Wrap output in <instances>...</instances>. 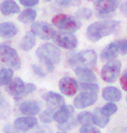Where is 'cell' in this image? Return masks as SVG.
Listing matches in <instances>:
<instances>
[{"mask_svg":"<svg viewBox=\"0 0 127 133\" xmlns=\"http://www.w3.org/2000/svg\"><path fill=\"white\" fill-rule=\"evenodd\" d=\"M120 23L117 20H105L90 24L86 31V37L90 42H98L103 37L113 34L118 30Z\"/></svg>","mask_w":127,"mask_h":133,"instance_id":"cell-1","label":"cell"},{"mask_svg":"<svg viewBox=\"0 0 127 133\" xmlns=\"http://www.w3.org/2000/svg\"><path fill=\"white\" fill-rule=\"evenodd\" d=\"M36 55L39 61L45 65L47 71L51 73L61 59V51L57 46L52 44H44L38 47Z\"/></svg>","mask_w":127,"mask_h":133,"instance_id":"cell-2","label":"cell"},{"mask_svg":"<svg viewBox=\"0 0 127 133\" xmlns=\"http://www.w3.org/2000/svg\"><path fill=\"white\" fill-rule=\"evenodd\" d=\"M52 23L56 28L65 32H74L81 28V24L76 17L67 14H58L52 18Z\"/></svg>","mask_w":127,"mask_h":133,"instance_id":"cell-3","label":"cell"},{"mask_svg":"<svg viewBox=\"0 0 127 133\" xmlns=\"http://www.w3.org/2000/svg\"><path fill=\"white\" fill-rule=\"evenodd\" d=\"M0 60L15 71L21 67V59L17 51L8 44H0Z\"/></svg>","mask_w":127,"mask_h":133,"instance_id":"cell-4","label":"cell"},{"mask_svg":"<svg viewBox=\"0 0 127 133\" xmlns=\"http://www.w3.org/2000/svg\"><path fill=\"white\" fill-rule=\"evenodd\" d=\"M68 63L72 66L92 67L94 66L97 63V54L93 50L82 51L71 57Z\"/></svg>","mask_w":127,"mask_h":133,"instance_id":"cell-5","label":"cell"},{"mask_svg":"<svg viewBox=\"0 0 127 133\" xmlns=\"http://www.w3.org/2000/svg\"><path fill=\"white\" fill-rule=\"evenodd\" d=\"M121 71V62L118 59H112L102 67L100 77L106 83H114L118 78Z\"/></svg>","mask_w":127,"mask_h":133,"instance_id":"cell-6","label":"cell"},{"mask_svg":"<svg viewBox=\"0 0 127 133\" xmlns=\"http://www.w3.org/2000/svg\"><path fill=\"white\" fill-rule=\"evenodd\" d=\"M31 32L43 40L54 38L56 35V32L53 27L43 21L35 22L31 25Z\"/></svg>","mask_w":127,"mask_h":133,"instance_id":"cell-7","label":"cell"},{"mask_svg":"<svg viewBox=\"0 0 127 133\" xmlns=\"http://www.w3.org/2000/svg\"><path fill=\"white\" fill-rule=\"evenodd\" d=\"M98 100V92L81 91L74 100V105L77 109H85L92 106Z\"/></svg>","mask_w":127,"mask_h":133,"instance_id":"cell-8","label":"cell"},{"mask_svg":"<svg viewBox=\"0 0 127 133\" xmlns=\"http://www.w3.org/2000/svg\"><path fill=\"white\" fill-rule=\"evenodd\" d=\"M53 39L57 45L67 50H73L78 44V40L76 37L71 34L70 32L56 33Z\"/></svg>","mask_w":127,"mask_h":133,"instance_id":"cell-9","label":"cell"},{"mask_svg":"<svg viewBox=\"0 0 127 133\" xmlns=\"http://www.w3.org/2000/svg\"><path fill=\"white\" fill-rule=\"evenodd\" d=\"M59 89L62 94L72 97L76 94L79 89V84L74 77H64L59 81Z\"/></svg>","mask_w":127,"mask_h":133,"instance_id":"cell-10","label":"cell"},{"mask_svg":"<svg viewBox=\"0 0 127 133\" xmlns=\"http://www.w3.org/2000/svg\"><path fill=\"white\" fill-rule=\"evenodd\" d=\"M42 110L41 103L36 100H27L19 104V110L24 116L36 117Z\"/></svg>","mask_w":127,"mask_h":133,"instance_id":"cell-11","label":"cell"},{"mask_svg":"<svg viewBox=\"0 0 127 133\" xmlns=\"http://www.w3.org/2000/svg\"><path fill=\"white\" fill-rule=\"evenodd\" d=\"M119 4L120 0H98L95 2L94 6L100 15H106L115 11Z\"/></svg>","mask_w":127,"mask_h":133,"instance_id":"cell-12","label":"cell"},{"mask_svg":"<svg viewBox=\"0 0 127 133\" xmlns=\"http://www.w3.org/2000/svg\"><path fill=\"white\" fill-rule=\"evenodd\" d=\"M74 107L72 105L63 104L54 112V119L57 124H63L74 117Z\"/></svg>","mask_w":127,"mask_h":133,"instance_id":"cell-13","label":"cell"},{"mask_svg":"<svg viewBox=\"0 0 127 133\" xmlns=\"http://www.w3.org/2000/svg\"><path fill=\"white\" fill-rule=\"evenodd\" d=\"M14 126L19 131H27L38 125V120L36 117L24 116L17 117L14 121Z\"/></svg>","mask_w":127,"mask_h":133,"instance_id":"cell-14","label":"cell"},{"mask_svg":"<svg viewBox=\"0 0 127 133\" xmlns=\"http://www.w3.org/2000/svg\"><path fill=\"white\" fill-rule=\"evenodd\" d=\"M42 98L44 100L48 107L53 108L54 110H57L58 108L65 104V100L64 97L61 96V94L57 93L54 91H47L45 93L42 94Z\"/></svg>","mask_w":127,"mask_h":133,"instance_id":"cell-15","label":"cell"},{"mask_svg":"<svg viewBox=\"0 0 127 133\" xmlns=\"http://www.w3.org/2000/svg\"><path fill=\"white\" fill-rule=\"evenodd\" d=\"M24 87H25V84L23 81V79L20 77H14L10 81L8 84H6L5 91L9 95L14 97L15 99H17L23 93Z\"/></svg>","mask_w":127,"mask_h":133,"instance_id":"cell-16","label":"cell"},{"mask_svg":"<svg viewBox=\"0 0 127 133\" xmlns=\"http://www.w3.org/2000/svg\"><path fill=\"white\" fill-rule=\"evenodd\" d=\"M120 53L119 50V44L118 41H115L113 43H110L107 46L101 51L100 58L103 61H109V60L116 58L117 56Z\"/></svg>","mask_w":127,"mask_h":133,"instance_id":"cell-17","label":"cell"},{"mask_svg":"<svg viewBox=\"0 0 127 133\" xmlns=\"http://www.w3.org/2000/svg\"><path fill=\"white\" fill-rule=\"evenodd\" d=\"M75 75L81 82L85 83H95L97 77L95 74L90 69L85 66H79L75 69Z\"/></svg>","mask_w":127,"mask_h":133,"instance_id":"cell-18","label":"cell"},{"mask_svg":"<svg viewBox=\"0 0 127 133\" xmlns=\"http://www.w3.org/2000/svg\"><path fill=\"white\" fill-rule=\"evenodd\" d=\"M102 97L107 102H118L122 98V93L117 87L107 86L102 90Z\"/></svg>","mask_w":127,"mask_h":133,"instance_id":"cell-19","label":"cell"},{"mask_svg":"<svg viewBox=\"0 0 127 133\" xmlns=\"http://www.w3.org/2000/svg\"><path fill=\"white\" fill-rule=\"evenodd\" d=\"M110 117L102 111L101 108H96L93 112V124L99 128H105L109 124Z\"/></svg>","mask_w":127,"mask_h":133,"instance_id":"cell-20","label":"cell"},{"mask_svg":"<svg viewBox=\"0 0 127 133\" xmlns=\"http://www.w3.org/2000/svg\"><path fill=\"white\" fill-rule=\"evenodd\" d=\"M17 32V27L11 22H4L0 24V37L10 38L16 36Z\"/></svg>","mask_w":127,"mask_h":133,"instance_id":"cell-21","label":"cell"},{"mask_svg":"<svg viewBox=\"0 0 127 133\" xmlns=\"http://www.w3.org/2000/svg\"><path fill=\"white\" fill-rule=\"evenodd\" d=\"M0 11L4 16H10L18 13L20 8L14 0H4L0 5Z\"/></svg>","mask_w":127,"mask_h":133,"instance_id":"cell-22","label":"cell"},{"mask_svg":"<svg viewBox=\"0 0 127 133\" xmlns=\"http://www.w3.org/2000/svg\"><path fill=\"white\" fill-rule=\"evenodd\" d=\"M34 33L29 32L24 36L19 43V46L24 51H29L36 44V37Z\"/></svg>","mask_w":127,"mask_h":133,"instance_id":"cell-23","label":"cell"},{"mask_svg":"<svg viewBox=\"0 0 127 133\" xmlns=\"http://www.w3.org/2000/svg\"><path fill=\"white\" fill-rule=\"evenodd\" d=\"M36 17V11L33 9H26L19 14L18 21L24 24L33 23Z\"/></svg>","mask_w":127,"mask_h":133,"instance_id":"cell-24","label":"cell"},{"mask_svg":"<svg viewBox=\"0 0 127 133\" xmlns=\"http://www.w3.org/2000/svg\"><path fill=\"white\" fill-rule=\"evenodd\" d=\"M13 69L4 68L0 70V86L8 84L10 81L13 78Z\"/></svg>","mask_w":127,"mask_h":133,"instance_id":"cell-25","label":"cell"},{"mask_svg":"<svg viewBox=\"0 0 127 133\" xmlns=\"http://www.w3.org/2000/svg\"><path fill=\"white\" fill-rule=\"evenodd\" d=\"M56 110L53 109V108L48 107L46 110H44L43 111H42L40 113L39 119L40 121L43 124H50L54 121V112Z\"/></svg>","mask_w":127,"mask_h":133,"instance_id":"cell-26","label":"cell"},{"mask_svg":"<svg viewBox=\"0 0 127 133\" xmlns=\"http://www.w3.org/2000/svg\"><path fill=\"white\" fill-rule=\"evenodd\" d=\"M77 121L81 125H88L93 124V113L90 111H81L76 117Z\"/></svg>","mask_w":127,"mask_h":133,"instance_id":"cell-27","label":"cell"},{"mask_svg":"<svg viewBox=\"0 0 127 133\" xmlns=\"http://www.w3.org/2000/svg\"><path fill=\"white\" fill-rule=\"evenodd\" d=\"M78 121H77L76 118H71L70 120L67 121L63 124H57V127L61 131H68V130H70L74 128H75L77 125H78Z\"/></svg>","mask_w":127,"mask_h":133,"instance_id":"cell-28","label":"cell"},{"mask_svg":"<svg viewBox=\"0 0 127 133\" xmlns=\"http://www.w3.org/2000/svg\"><path fill=\"white\" fill-rule=\"evenodd\" d=\"M101 110L106 116L111 117V116H113V114H115L117 112V110H118V106H117L113 102H109L107 104L103 105V106L101 107Z\"/></svg>","mask_w":127,"mask_h":133,"instance_id":"cell-29","label":"cell"},{"mask_svg":"<svg viewBox=\"0 0 127 133\" xmlns=\"http://www.w3.org/2000/svg\"><path fill=\"white\" fill-rule=\"evenodd\" d=\"M79 89L81 91H94L99 92V84H95V83H85L82 82L81 84L79 85Z\"/></svg>","mask_w":127,"mask_h":133,"instance_id":"cell-30","label":"cell"},{"mask_svg":"<svg viewBox=\"0 0 127 133\" xmlns=\"http://www.w3.org/2000/svg\"><path fill=\"white\" fill-rule=\"evenodd\" d=\"M36 90V86L34 84H31V83H29V84H25V87H24V90L23 91V93H22L20 96L17 97L16 100H19L21 98H23V97L28 96L29 94L32 93V92H34Z\"/></svg>","mask_w":127,"mask_h":133,"instance_id":"cell-31","label":"cell"},{"mask_svg":"<svg viewBox=\"0 0 127 133\" xmlns=\"http://www.w3.org/2000/svg\"><path fill=\"white\" fill-rule=\"evenodd\" d=\"M58 4L64 7H70V6H78L81 4V0H55Z\"/></svg>","mask_w":127,"mask_h":133,"instance_id":"cell-32","label":"cell"},{"mask_svg":"<svg viewBox=\"0 0 127 133\" xmlns=\"http://www.w3.org/2000/svg\"><path fill=\"white\" fill-rule=\"evenodd\" d=\"M79 133H101L98 128L93 126L92 124L88 125H82L81 128L80 129Z\"/></svg>","mask_w":127,"mask_h":133,"instance_id":"cell-33","label":"cell"},{"mask_svg":"<svg viewBox=\"0 0 127 133\" xmlns=\"http://www.w3.org/2000/svg\"><path fill=\"white\" fill-rule=\"evenodd\" d=\"M24 133H51V130L47 126H40V125H37V126L34 127L33 129L24 131Z\"/></svg>","mask_w":127,"mask_h":133,"instance_id":"cell-34","label":"cell"},{"mask_svg":"<svg viewBox=\"0 0 127 133\" xmlns=\"http://www.w3.org/2000/svg\"><path fill=\"white\" fill-rule=\"evenodd\" d=\"M92 11L88 8H82L77 11V17L85 19H89L92 17Z\"/></svg>","mask_w":127,"mask_h":133,"instance_id":"cell-35","label":"cell"},{"mask_svg":"<svg viewBox=\"0 0 127 133\" xmlns=\"http://www.w3.org/2000/svg\"><path fill=\"white\" fill-rule=\"evenodd\" d=\"M119 81H120V84L121 87L124 91H127V69L124 70V71L122 74L121 77L119 78Z\"/></svg>","mask_w":127,"mask_h":133,"instance_id":"cell-36","label":"cell"},{"mask_svg":"<svg viewBox=\"0 0 127 133\" xmlns=\"http://www.w3.org/2000/svg\"><path fill=\"white\" fill-rule=\"evenodd\" d=\"M119 44V50H120V54L125 55L127 54V40H119L118 41Z\"/></svg>","mask_w":127,"mask_h":133,"instance_id":"cell-37","label":"cell"},{"mask_svg":"<svg viewBox=\"0 0 127 133\" xmlns=\"http://www.w3.org/2000/svg\"><path fill=\"white\" fill-rule=\"evenodd\" d=\"M32 71L36 75H37L38 77H45V72L42 71V69L41 68L40 66H37L36 64H33L32 65Z\"/></svg>","mask_w":127,"mask_h":133,"instance_id":"cell-38","label":"cell"},{"mask_svg":"<svg viewBox=\"0 0 127 133\" xmlns=\"http://www.w3.org/2000/svg\"><path fill=\"white\" fill-rule=\"evenodd\" d=\"M4 133H19V130L14 126V124H9L4 127Z\"/></svg>","mask_w":127,"mask_h":133,"instance_id":"cell-39","label":"cell"},{"mask_svg":"<svg viewBox=\"0 0 127 133\" xmlns=\"http://www.w3.org/2000/svg\"><path fill=\"white\" fill-rule=\"evenodd\" d=\"M21 3L24 6H35L39 3V0H19Z\"/></svg>","mask_w":127,"mask_h":133,"instance_id":"cell-40","label":"cell"},{"mask_svg":"<svg viewBox=\"0 0 127 133\" xmlns=\"http://www.w3.org/2000/svg\"><path fill=\"white\" fill-rule=\"evenodd\" d=\"M88 1H93V2H96V1H98V0H88Z\"/></svg>","mask_w":127,"mask_h":133,"instance_id":"cell-41","label":"cell"},{"mask_svg":"<svg viewBox=\"0 0 127 133\" xmlns=\"http://www.w3.org/2000/svg\"><path fill=\"white\" fill-rule=\"evenodd\" d=\"M57 133H67L66 131H61V132H57Z\"/></svg>","mask_w":127,"mask_h":133,"instance_id":"cell-42","label":"cell"},{"mask_svg":"<svg viewBox=\"0 0 127 133\" xmlns=\"http://www.w3.org/2000/svg\"><path fill=\"white\" fill-rule=\"evenodd\" d=\"M0 99H1V91H0Z\"/></svg>","mask_w":127,"mask_h":133,"instance_id":"cell-43","label":"cell"},{"mask_svg":"<svg viewBox=\"0 0 127 133\" xmlns=\"http://www.w3.org/2000/svg\"><path fill=\"white\" fill-rule=\"evenodd\" d=\"M46 1H51V0H46Z\"/></svg>","mask_w":127,"mask_h":133,"instance_id":"cell-44","label":"cell"},{"mask_svg":"<svg viewBox=\"0 0 127 133\" xmlns=\"http://www.w3.org/2000/svg\"><path fill=\"white\" fill-rule=\"evenodd\" d=\"M126 102H127V96H126Z\"/></svg>","mask_w":127,"mask_h":133,"instance_id":"cell-45","label":"cell"}]
</instances>
